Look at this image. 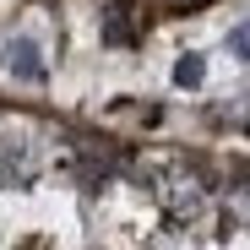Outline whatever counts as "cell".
I'll return each instance as SVG.
<instances>
[{
    "instance_id": "2",
    "label": "cell",
    "mask_w": 250,
    "mask_h": 250,
    "mask_svg": "<svg viewBox=\"0 0 250 250\" xmlns=\"http://www.w3.org/2000/svg\"><path fill=\"white\" fill-rule=\"evenodd\" d=\"M201 76H207V60L201 55H180L174 60V87H201Z\"/></svg>"
},
{
    "instance_id": "3",
    "label": "cell",
    "mask_w": 250,
    "mask_h": 250,
    "mask_svg": "<svg viewBox=\"0 0 250 250\" xmlns=\"http://www.w3.org/2000/svg\"><path fill=\"white\" fill-rule=\"evenodd\" d=\"M229 218H234L239 229H250V185H234V190H229Z\"/></svg>"
},
{
    "instance_id": "1",
    "label": "cell",
    "mask_w": 250,
    "mask_h": 250,
    "mask_svg": "<svg viewBox=\"0 0 250 250\" xmlns=\"http://www.w3.org/2000/svg\"><path fill=\"white\" fill-rule=\"evenodd\" d=\"M6 60H11V76H17V82H27V87H38V82H44V55H38L33 38H11Z\"/></svg>"
},
{
    "instance_id": "4",
    "label": "cell",
    "mask_w": 250,
    "mask_h": 250,
    "mask_svg": "<svg viewBox=\"0 0 250 250\" xmlns=\"http://www.w3.org/2000/svg\"><path fill=\"white\" fill-rule=\"evenodd\" d=\"M229 49H234L239 60H250V22H239V27L229 33Z\"/></svg>"
}]
</instances>
